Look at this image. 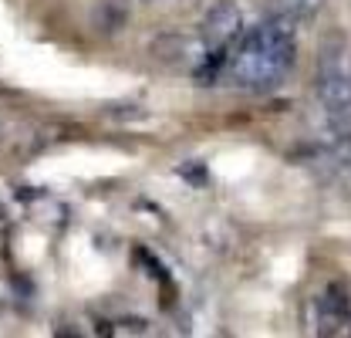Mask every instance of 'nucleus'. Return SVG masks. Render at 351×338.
Instances as JSON below:
<instances>
[{
    "label": "nucleus",
    "mask_w": 351,
    "mask_h": 338,
    "mask_svg": "<svg viewBox=\"0 0 351 338\" xmlns=\"http://www.w3.org/2000/svg\"><path fill=\"white\" fill-rule=\"evenodd\" d=\"M298 58V31L284 14L267 17L263 24L240 34L226 54V75L240 88L267 91L287 78Z\"/></svg>",
    "instance_id": "1"
},
{
    "label": "nucleus",
    "mask_w": 351,
    "mask_h": 338,
    "mask_svg": "<svg viewBox=\"0 0 351 338\" xmlns=\"http://www.w3.org/2000/svg\"><path fill=\"white\" fill-rule=\"evenodd\" d=\"M317 102L328 115H341L351 109V47L345 38H328L317 54Z\"/></svg>",
    "instance_id": "2"
},
{
    "label": "nucleus",
    "mask_w": 351,
    "mask_h": 338,
    "mask_svg": "<svg viewBox=\"0 0 351 338\" xmlns=\"http://www.w3.org/2000/svg\"><path fill=\"white\" fill-rule=\"evenodd\" d=\"M240 34H243V10L233 0H217L203 17V44L217 51H230Z\"/></svg>",
    "instance_id": "3"
},
{
    "label": "nucleus",
    "mask_w": 351,
    "mask_h": 338,
    "mask_svg": "<svg viewBox=\"0 0 351 338\" xmlns=\"http://www.w3.org/2000/svg\"><path fill=\"white\" fill-rule=\"evenodd\" d=\"M351 322V304L341 284H331L324 295L317 297V328L324 335H338Z\"/></svg>",
    "instance_id": "4"
},
{
    "label": "nucleus",
    "mask_w": 351,
    "mask_h": 338,
    "mask_svg": "<svg viewBox=\"0 0 351 338\" xmlns=\"http://www.w3.org/2000/svg\"><path fill=\"white\" fill-rule=\"evenodd\" d=\"M277 7H280V14H284V17H291V21L298 24V21L314 17V14L324 7V0H277Z\"/></svg>",
    "instance_id": "5"
},
{
    "label": "nucleus",
    "mask_w": 351,
    "mask_h": 338,
    "mask_svg": "<svg viewBox=\"0 0 351 338\" xmlns=\"http://www.w3.org/2000/svg\"><path fill=\"white\" fill-rule=\"evenodd\" d=\"M3 139H7V119L0 115V142H3Z\"/></svg>",
    "instance_id": "6"
}]
</instances>
